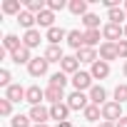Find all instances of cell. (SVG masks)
Returning a JSON list of instances; mask_svg holds the SVG:
<instances>
[{"label":"cell","mask_w":127,"mask_h":127,"mask_svg":"<svg viewBox=\"0 0 127 127\" xmlns=\"http://www.w3.org/2000/svg\"><path fill=\"white\" fill-rule=\"evenodd\" d=\"M122 72H125V75H127V62H125V67H122Z\"/></svg>","instance_id":"41"},{"label":"cell","mask_w":127,"mask_h":127,"mask_svg":"<svg viewBox=\"0 0 127 127\" xmlns=\"http://www.w3.org/2000/svg\"><path fill=\"white\" fill-rule=\"evenodd\" d=\"M115 45H117V57L127 62V40H120V42H115Z\"/></svg>","instance_id":"36"},{"label":"cell","mask_w":127,"mask_h":127,"mask_svg":"<svg viewBox=\"0 0 127 127\" xmlns=\"http://www.w3.org/2000/svg\"><path fill=\"white\" fill-rule=\"evenodd\" d=\"M67 45L77 52V50H82L85 47V32L82 30H70L67 32Z\"/></svg>","instance_id":"10"},{"label":"cell","mask_w":127,"mask_h":127,"mask_svg":"<svg viewBox=\"0 0 127 127\" xmlns=\"http://www.w3.org/2000/svg\"><path fill=\"white\" fill-rule=\"evenodd\" d=\"M102 37L107 42H120L125 37V25H115V23H107L102 28Z\"/></svg>","instance_id":"3"},{"label":"cell","mask_w":127,"mask_h":127,"mask_svg":"<svg viewBox=\"0 0 127 127\" xmlns=\"http://www.w3.org/2000/svg\"><path fill=\"white\" fill-rule=\"evenodd\" d=\"M87 95H90V102H92V105H97V107H102V105L107 102V92H105V87H102V85H92V90H90Z\"/></svg>","instance_id":"12"},{"label":"cell","mask_w":127,"mask_h":127,"mask_svg":"<svg viewBox=\"0 0 127 127\" xmlns=\"http://www.w3.org/2000/svg\"><path fill=\"white\" fill-rule=\"evenodd\" d=\"M42 57H45L47 62H62V60H65V52H62L60 45H47V50H45Z\"/></svg>","instance_id":"18"},{"label":"cell","mask_w":127,"mask_h":127,"mask_svg":"<svg viewBox=\"0 0 127 127\" xmlns=\"http://www.w3.org/2000/svg\"><path fill=\"white\" fill-rule=\"evenodd\" d=\"M45 100L50 102V105H60L62 100H65V95H62V90H57V87H45Z\"/></svg>","instance_id":"21"},{"label":"cell","mask_w":127,"mask_h":127,"mask_svg":"<svg viewBox=\"0 0 127 127\" xmlns=\"http://www.w3.org/2000/svg\"><path fill=\"white\" fill-rule=\"evenodd\" d=\"M120 117H125L120 102L112 100V102H105V105H102V120H105V122H117Z\"/></svg>","instance_id":"2"},{"label":"cell","mask_w":127,"mask_h":127,"mask_svg":"<svg viewBox=\"0 0 127 127\" xmlns=\"http://www.w3.org/2000/svg\"><path fill=\"white\" fill-rule=\"evenodd\" d=\"M70 82H72L75 92H85V90H92V75H90V72H85V70L75 72Z\"/></svg>","instance_id":"1"},{"label":"cell","mask_w":127,"mask_h":127,"mask_svg":"<svg viewBox=\"0 0 127 127\" xmlns=\"http://www.w3.org/2000/svg\"><path fill=\"white\" fill-rule=\"evenodd\" d=\"M10 60L15 62V65H30V60H32V57H30V50L23 45L20 50H15V52L10 55Z\"/></svg>","instance_id":"20"},{"label":"cell","mask_w":127,"mask_h":127,"mask_svg":"<svg viewBox=\"0 0 127 127\" xmlns=\"http://www.w3.org/2000/svg\"><path fill=\"white\" fill-rule=\"evenodd\" d=\"M57 127H75V125H72V122L67 120V122H57Z\"/></svg>","instance_id":"39"},{"label":"cell","mask_w":127,"mask_h":127,"mask_svg":"<svg viewBox=\"0 0 127 127\" xmlns=\"http://www.w3.org/2000/svg\"><path fill=\"white\" fill-rule=\"evenodd\" d=\"M90 75H92V80H105V77L110 75V62H105V60H97L95 65L90 67Z\"/></svg>","instance_id":"9"},{"label":"cell","mask_w":127,"mask_h":127,"mask_svg":"<svg viewBox=\"0 0 127 127\" xmlns=\"http://www.w3.org/2000/svg\"><path fill=\"white\" fill-rule=\"evenodd\" d=\"M42 100H45V90H40L37 85L28 87V95H25V102H30L32 107H37V105H40Z\"/></svg>","instance_id":"17"},{"label":"cell","mask_w":127,"mask_h":127,"mask_svg":"<svg viewBox=\"0 0 127 127\" xmlns=\"http://www.w3.org/2000/svg\"><path fill=\"white\" fill-rule=\"evenodd\" d=\"M47 65H50V62H47L45 57H32L30 65H28V72H30L32 77H42V75L47 72Z\"/></svg>","instance_id":"5"},{"label":"cell","mask_w":127,"mask_h":127,"mask_svg":"<svg viewBox=\"0 0 127 127\" xmlns=\"http://www.w3.org/2000/svg\"><path fill=\"white\" fill-rule=\"evenodd\" d=\"M3 13L5 15H20V0H3Z\"/></svg>","instance_id":"28"},{"label":"cell","mask_w":127,"mask_h":127,"mask_svg":"<svg viewBox=\"0 0 127 127\" xmlns=\"http://www.w3.org/2000/svg\"><path fill=\"white\" fill-rule=\"evenodd\" d=\"M67 117H70V107H67V102L50 105V120H57V122H67Z\"/></svg>","instance_id":"6"},{"label":"cell","mask_w":127,"mask_h":127,"mask_svg":"<svg viewBox=\"0 0 127 127\" xmlns=\"http://www.w3.org/2000/svg\"><path fill=\"white\" fill-rule=\"evenodd\" d=\"M30 120H32L35 125H47V120H50V110L42 107V105L30 107Z\"/></svg>","instance_id":"8"},{"label":"cell","mask_w":127,"mask_h":127,"mask_svg":"<svg viewBox=\"0 0 127 127\" xmlns=\"http://www.w3.org/2000/svg\"><path fill=\"white\" fill-rule=\"evenodd\" d=\"M25 10L32 13V15H40L42 10H47V3H45V0H28V3H25Z\"/></svg>","instance_id":"24"},{"label":"cell","mask_w":127,"mask_h":127,"mask_svg":"<svg viewBox=\"0 0 127 127\" xmlns=\"http://www.w3.org/2000/svg\"><path fill=\"white\" fill-rule=\"evenodd\" d=\"M67 8H70V13H72V15L85 18V15H87V0H70Z\"/></svg>","instance_id":"22"},{"label":"cell","mask_w":127,"mask_h":127,"mask_svg":"<svg viewBox=\"0 0 127 127\" xmlns=\"http://www.w3.org/2000/svg\"><path fill=\"white\" fill-rule=\"evenodd\" d=\"M125 40H127V25H125Z\"/></svg>","instance_id":"43"},{"label":"cell","mask_w":127,"mask_h":127,"mask_svg":"<svg viewBox=\"0 0 127 127\" xmlns=\"http://www.w3.org/2000/svg\"><path fill=\"white\" fill-rule=\"evenodd\" d=\"M100 60H105V62L117 60V45L115 42H102L100 45Z\"/></svg>","instance_id":"16"},{"label":"cell","mask_w":127,"mask_h":127,"mask_svg":"<svg viewBox=\"0 0 127 127\" xmlns=\"http://www.w3.org/2000/svg\"><path fill=\"white\" fill-rule=\"evenodd\" d=\"M25 95H28V90H25L23 85H15V82L5 90V97H8L10 102H23V100H25Z\"/></svg>","instance_id":"11"},{"label":"cell","mask_w":127,"mask_h":127,"mask_svg":"<svg viewBox=\"0 0 127 127\" xmlns=\"http://www.w3.org/2000/svg\"><path fill=\"white\" fill-rule=\"evenodd\" d=\"M10 125L13 127H30V115H13Z\"/></svg>","instance_id":"32"},{"label":"cell","mask_w":127,"mask_h":127,"mask_svg":"<svg viewBox=\"0 0 127 127\" xmlns=\"http://www.w3.org/2000/svg\"><path fill=\"white\" fill-rule=\"evenodd\" d=\"M100 37H102V30H85V47L100 45Z\"/></svg>","instance_id":"26"},{"label":"cell","mask_w":127,"mask_h":127,"mask_svg":"<svg viewBox=\"0 0 127 127\" xmlns=\"http://www.w3.org/2000/svg\"><path fill=\"white\" fill-rule=\"evenodd\" d=\"M45 40H47L50 45H60L62 40H67V32L62 30V28H57V25H55V28H50V30L45 32Z\"/></svg>","instance_id":"13"},{"label":"cell","mask_w":127,"mask_h":127,"mask_svg":"<svg viewBox=\"0 0 127 127\" xmlns=\"http://www.w3.org/2000/svg\"><path fill=\"white\" fill-rule=\"evenodd\" d=\"M40 40H42V35H40V30H25V35H23V45L28 47V50H32V47H37L40 45Z\"/></svg>","instance_id":"15"},{"label":"cell","mask_w":127,"mask_h":127,"mask_svg":"<svg viewBox=\"0 0 127 127\" xmlns=\"http://www.w3.org/2000/svg\"><path fill=\"white\" fill-rule=\"evenodd\" d=\"M107 20L115 23V25H122V20H127V13L122 8H115V10H107Z\"/></svg>","instance_id":"29"},{"label":"cell","mask_w":127,"mask_h":127,"mask_svg":"<svg viewBox=\"0 0 127 127\" xmlns=\"http://www.w3.org/2000/svg\"><path fill=\"white\" fill-rule=\"evenodd\" d=\"M115 102H127V85H117L115 87Z\"/></svg>","instance_id":"33"},{"label":"cell","mask_w":127,"mask_h":127,"mask_svg":"<svg viewBox=\"0 0 127 127\" xmlns=\"http://www.w3.org/2000/svg\"><path fill=\"white\" fill-rule=\"evenodd\" d=\"M87 105H90V95H85V92H72L70 97H67V107L70 110H87Z\"/></svg>","instance_id":"4"},{"label":"cell","mask_w":127,"mask_h":127,"mask_svg":"<svg viewBox=\"0 0 127 127\" xmlns=\"http://www.w3.org/2000/svg\"><path fill=\"white\" fill-rule=\"evenodd\" d=\"M35 18H37V25H40V28H47V30L55 28V25H52V23H55V13H52V10H42V13L35 15Z\"/></svg>","instance_id":"23"},{"label":"cell","mask_w":127,"mask_h":127,"mask_svg":"<svg viewBox=\"0 0 127 127\" xmlns=\"http://www.w3.org/2000/svg\"><path fill=\"white\" fill-rule=\"evenodd\" d=\"M125 13H127V0H125Z\"/></svg>","instance_id":"44"},{"label":"cell","mask_w":127,"mask_h":127,"mask_svg":"<svg viewBox=\"0 0 127 127\" xmlns=\"http://www.w3.org/2000/svg\"><path fill=\"white\" fill-rule=\"evenodd\" d=\"M18 23H20V25H23L25 30H32V25L37 23V18H35L32 13H28V10H23V13L18 15Z\"/></svg>","instance_id":"25"},{"label":"cell","mask_w":127,"mask_h":127,"mask_svg":"<svg viewBox=\"0 0 127 127\" xmlns=\"http://www.w3.org/2000/svg\"><path fill=\"white\" fill-rule=\"evenodd\" d=\"M62 8H65V0H47V10L57 13V10H62Z\"/></svg>","instance_id":"37"},{"label":"cell","mask_w":127,"mask_h":127,"mask_svg":"<svg viewBox=\"0 0 127 127\" xmlns=\"http://www.w3.org/2000/svg\"><path fill=\"white\" fill-rule=\"evenodd\" d=\"M60 72H65V75H75L80 72V60L75 55H65V60L60 62Z\"/></svg>","instance_id":"7"},{"label":"cell","mask_w":127,"mask_h":127,"mask_svg":"<svg viewBox=\"0 0 127 127\" xmlns=\"http://www.w3.org/2000/svg\"><path fill=\"white\" fill-rule=\"evenodd\" d=\"M32 127H50V125H32Z\"/></svg>","instance_id":"42"},{"label":"cell","mask_w":127,"mask_h":127,"mask_svg":"<svg viewBox=\"0 0 127 127\" xmlns=\"http://www.w3.org/2000/svg\"><path fill=\"white\" fill-rule=\"evenodd\" d=\"M82 115H85V120H87V122H97V120L102 117V107H97V105H92V102H90V105H87V110H85Z\"/></svg>","instance_id":"27"},{"label":"cell","mask_w":127,"mask_h":127,"mask_svg":"<svg viewBox=\"0 0 127 127\" xmlns=\"http://www.w3.org/2000/svg\"><path fill=\"white\" fill-rule=\"evenodd\" d=\"M10 80H13V75H10V70H5V67H3V70H0V85H3V87L8 90V87L13 85Z\"/></svg>","instance_id":"35"},{"label":"cell","mask_w":127,"mask_h":127,"mask_svg":"<svg viewBox=\"0 0 127 127\" xmlns=\"http://www.w3.org/2000/svg\"><path fill=\"white\" fill-rule=\"evenodd\" d=\"M115 127H127V117H120V120L115 122Z\"/></svg>","instance_id":"38"},{"label":"cell","mask_w":127,"mask_h":127,"mask_svg":"<svg viewBox=\"0 0 127 127\" xmlns=\"http://www.w3.org/2000/svg\"><path fill=\"white\" fill-rule=\"evenodd\" d=\"M75 57H77L80 62H90V65H95V62L100 60V55H97V50H95V47H82V50H77V52H75Z\"/></svg>","instance_id":"14"},{"label":"cell","mask_w":127,"mask_h":127,"mask_svg":"<svg viewBox=\"0 0 127 127\" xmlns=\"http://www.w3.org/2000/svg\"><path fill=\"white\" fill-rule=\"evenodd\" d=\"M23 47V37H18V35H5V40H3V50L8 52V55H13L15 50H20Z\"/></svg>","instance_id":"19"},{"label":"cell","mask_w":127,"mask_h":127,"mask_svg":"<svg viewBox=\"0 0 127 127\" xmlns=\"http://www.w3.org/2000/svg\"><path fill=\"white\" fill-rule=\"evenodd\" d=\"M82 25H85V30H100V18L95 13H87L82 18Z\"/></svg>","instance_id":"31"},{"label":"cell","mask_w":127,"mask_h":127,"mask_svg":"<svg viewBox=\"0 0 127 127\" xmlns=\"http://www.w3.org/2000/svg\"><path fill=\"white\" fill-rule=\"evenodd\" d=\"M0 115H3V117H10V115H13V102H10L8 97L0 100Z\"/></svg>","instance_id":"34"},{"label":"cell","mask_w":127,"mask_h":127,"mask_svg":"<svg viewBox=\"0 0 127 127\" xmlns=\"http://www.w3.org/2000/svg\"><path fill=\"white\" fill-rule=\"evenodd\" d=\"M65 85H67V75H65V72H55V75H50V87L65 90Z\"/></svg>","instance_id":"30"},{"label":"cell","mask_w":127,"mask_h":127,"mask_svg":"<svg viewBox=\"0 0 127 127\" xmlns=\"http://www.w3.org/2000/svg\"><path fill=\"white\" fill-rule=\"evenodd\" d=\"M97 127H115V122H100Z\"/></svg>","instance_id":"40"}]
</instances>
